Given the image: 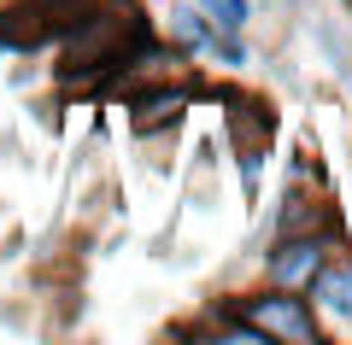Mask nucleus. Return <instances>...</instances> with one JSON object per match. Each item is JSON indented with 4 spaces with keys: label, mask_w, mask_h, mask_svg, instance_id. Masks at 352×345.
I'll return each mask as SVG.
<instances>
[{
    "label": "nucleus",
    "mask_w": 352,
    "mask_h": 345,
    "mask_svg": "<svg viewBox=\"0 0 352 345\" xmlns=\"http://www.w3.org/2000/svg\"><path fill=\"white\" fill-rule=\"evenodd\" d=\"M235 310L252 328H264L270 340H282V345H317L323 340V328H317V316H311V298L288 293V287H264V293H252V298H235Z\"/></svg>",
    "instance_id": "1"
},
{
    "label": "nucleus",
    "mask_w": 352,
    "mask_h": 345,
    "mask_svg": "<svg viewBox=\"0 0 352 345\" xmlns=\"http://www.w3.org/2000/svg\"><path fill=\"white\" fill-rule=\"evenodd\" d=\"M305 298H311L317 328L352 333V263H323V270L305 281Z\"/></svg>",
    "instance_id": "2"
},
{
    "label": "nucleus",
    "mask_w": 352,
    "mask_h": 345,
    "mask_svg": "<svg viewBox=\"0 0 352 345\" xmlns=\"http://www.w3.org/2000/svg\"><path fill=\"white\" fill-rule=\"evenodd\" d=\"M188 111V82H159L153 94H135V106H129V129L135 135H153V129H164V123H176Z\"/></svg>",
    "instance_id": "3"
},
{
    "label": "nucleus",
    "mask_w": 352,
    "mask_h": 345,
    "mask_svg": "<svg viewBox=\"0 0 352 345\" xmlns=\"http://www.w3.org/2000/svg\"><path fill=\"white\" fill-rule=\"evenodd\" d=\"M212 12H200V6H176L170 12V36L182 53H206V41H212Z\"/></svg>",
    "instance_id": "4"
},
{
    "label": "nucleus",
    "mask_w": 352,
    "mask_h": 345,
    "mask_svg": "<svg viewBox=\"0 0 352 345\" xmlns=\"http://www.w3.org/2000/svg\"><path fill=\"white\" fill-rule=\"evenodd\" d=\"M206 53H212L223 71H241L247 64V41L235 36V29H212V41H206Z\"/></svg>",
    "instance_id": "5"
},
{
    "label": "nucleus",
    "mask_w": 352,
    "mask_h": 345,
    "mask_svg": "<svg viewBox=\"0 0 352 345\" xmlns=\"http://www.w3.org/2000/svg\"><path fill=\"white\" fill-rule=\"evenodd\" d=\"M212 24H217V29H235V36H241V29L252 24V0H217V6H212Z\"/></svg>",
    "instance_id": "6"
},
{
    "label": "nucleus",
    "mask_w": 352,
    "mask_h": 345,
    "mask_svg": "<svg viewBox=\"0 0 352 345\" xmlns=\"http://www.w3.org/2000/svg\"><path fill=\"white\" fill-rule=\"evenodd\" d=\"M212 6H217V0H200V12H212Z\"/></svg>",
    "instance_id": "7"
}]
</instances>
